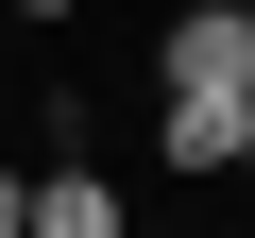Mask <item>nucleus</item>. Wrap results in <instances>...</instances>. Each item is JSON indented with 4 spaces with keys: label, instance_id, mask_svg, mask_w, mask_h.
Wrapping results in <instances>:
<instances>
[{
    "label": "nucleus",
    "instance_id": "1",
    "mask_svg": "<svg viewBox=\"0 0 255 238\" xmlns=\"http://www.w3.org/2000/svg\"><path fill=\"white\" fill-rule=\"evenodd\" d=\"M238 68H255V17H238V0H187V17H170V85H153V102H238Z\"/></svg>",
    "mask_w": 255,
    "mask_h": 238
},
{
    "label": "nucleus",
    "instance_id": "2",
    "mask_svg": "<svg viewBox=\"0 0 255 238\" xmlns=\"http://www.w3.org/2000/svg\"><path fill=\"white\" fill-rule=\"evenodd\" d=\"M34 238H136V204H119V170L51 153V170H34Z\"/></svg>",
    "mask_w": 255,
    "mask_h": 238
},
{
    "label": "nucleus",
    "instance_id": "3",
    "mask_svg": "<svg viewBox=\"0 0 255 238\" xmlns=\"http://www.w3.org/2000/svg\"><path fill=\"white\" fill-rule=\"evenodd\" d=\"M238 153H255V119H238V102H153V170L204 187V170H238Z\"/></svg>",
    "mask_w": 255,
    "mask_h": 238
},
{
    "label": "nucleus",
    "instance_id": "4",
    "mask_svg": "<svg viewBox=\"0 0 255 238\" xmlns=\"http://www.w3.org/2000/svg\"><path fill=\"white\" fill-rule=\"evenodd\" d=\"M0 238H34V170H17V153H0Z\"/></svg>",
    "mask_w": 255,
    "mask_h": 238
},
{
    "label": "nucleus",
    "instance_id": "5",
    "mask_svg": "<svg viewBox=\"0 0 255 238\" xmlns=\"http://www.w3.org/2000/svg\"><path fill=\"white\" fill-rule=\"evenodd\" d=\"M0 17H85V0H0Z\"/></svg>",
    "mask_w": 255,
    "mask_h": 238
},
{
    "label": "nucleus",
    "instance_id": "6",
    "mask_svg": "<svg viewBox=\"0 0 255 238\" xmlns=\"http://www.w3.org/2000/svg\"><path fill=\"white\" fill-rule=\"evenodd\" d=\"M0 153H17V102H0Z\"/></svg>",
    "mask_w": 255,
    "mask_h": 238
},
{
    "label": "nucleus",
    "instance_id": "7",
    "mask_svg": "<svg viewBox=\"0 0 255 238\" xmlns=\"http://www.w3.org/2000/svg\"><path fill=\"white\" fill-rule=\"evenodd\" d=\"M238 119H255V68H238Z\"/></svg>",
    "mask_w": 255,
    "mask_h": 238
}]
</instances>
